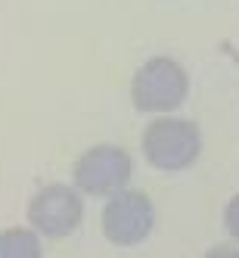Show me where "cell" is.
I'll return each instance as SVG.
<instances>
[{"label": "cell", "mask_w": 239, "mask_h": 258, "mask_svg": "<svg viewBox=\"0 0 239 258\" xmlns=\"http://www.w3.org/2000/svg\"><path fill=\"white\" fill-rule=\"evenodd\" d=\"M143 156L158 171H187L202 153L199 124L190 118L162 115L146 124L143 131Z\"/></svg>", "instance_id": "cell-1"}, {"label": "cell", "mask_w": 239, "mask_h": 258, "mask_svg": "<svg viewBox=\"0 0 239 258\" xmlns=\"http://www.w3.org/2000/svg\"><path fill=\"white\" fill-rule=\"evenodd\" d=\"M0 258H41L38 230L28 227H7L0 230Z\"/></svg>", "instance_id": "cell-6"}, {"label": "cell", "mask_w": 239, "mask_h": 258, "mask_svg": "<svg viewBox=\"0 0 239 258\" xmlns=\"http://www.w3.org/2000/svg\"><path fill=\"white\" fill-rule=\"evenodd\" d=\"M205 258H239V246H214L205 252Z\"/></svg>", "instance_id": "cell-8"}, {"label": "cell", "mask_w": 239, "mask_h": 258, "mask_svg": "<svg viewBox=\"0 0 239 258\" xmlns=\"http://www.w3.org/2000/svg\"><path fill=\"white\" fill-rule=\"evenodd\" d=\"M152 224H155V209L143 190H121L109 196L100 218L103 236L112 246H140L152 233Z\"/></svg>", "instance_id": "cell-3"}, {"label": "cell", "mask_w": 239, "mask_h": 258, "mask_svg": "<svg viewBox=\"0 0 239 258\" xmlns=\"http://www.w3.org/2000/svg\"><path fill=\"white\" fill-rule=\"evenodd\" d=\"M224 227H227V233L239 243V193L227 202V209H224Z\"/></svg>", "instance_id": "cell-7"}, {"label": "cell", "mask_w": 239, "mask_h": 258, "mask_svg": "<svg viewBox=\"0 0 239 258\" xmlns=\"http://www.w3.org/2000/svg\"><path fill=\"white\" fill-rule=\"evenodd\" d=\"M190 94L187 69L171 56H155L134 72L131 100L137 112H174Z\"/></svg>", "instance_id": "cell-2"}, {"label": "cell", "mask_w": 239, "mask_h": 258, "mask_svg": "<svg viewBox=\"0 0 239 258\" xmlns=\"http://www.w3.org/2000/svg\"><path fill=\"white\" fill-rule=\"evenodd\" d=\"M81 221H84V199L78 196V187H68V183H47L28 202V224L50 239L75 233Z\"/></svg>", "instance_id": "cell-5"}, {"label": "cell", "mask_w": 239, "mask_h": 258, "mask_svg": "<svg viewBox=\"0 0 239 258\" xmlns=\"http://www.w3.org/2000/svg\"><path fill=\"white\" fill-rule=\"evenodd\" d=\"M75 187L87 196H115L127 190V180L134 174V162L127 150L112 143L90 146V150L75 162Z\"/></svg>", "instance_id": "cell-4"}]
</instances>
